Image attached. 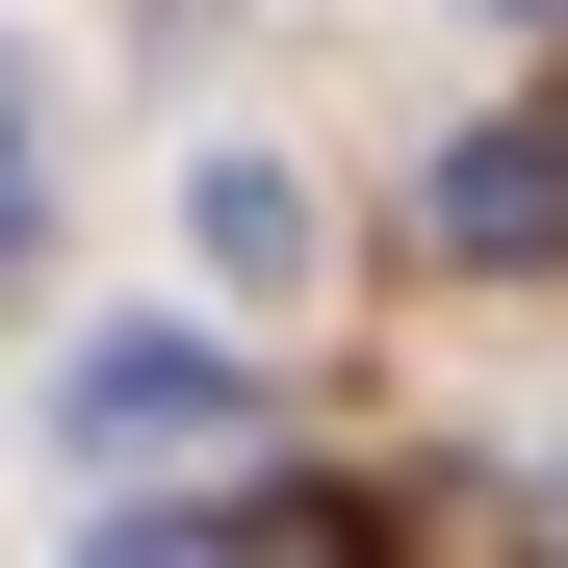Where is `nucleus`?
Masks as SVG:
<instances>
[{"mask_svg":"<svg viewBox=\"0 0 568 568\" xmlns=\"http://www.w3.org/2000/svg\"><path fill=\"white\" fill-rule=\"evenodd\" d=\"M233 414H258V362H233V336H78V439H104V465L233 439Z\"/></svg>","mask_w":568,"mask_h":568,"instance_id":"1","label":"nucleus"},{"mask_svg":"<svg viewBox=\"0 0 568 568\" xmlns=\"http://www.w3.org/2000/svg\"><path fill=\"white\" fill-rule=\"evenodd\" d=\"M439 258H568V130H465L439 155Z\"/></svg>","mask_w":568,"mask_h":568,"instance_id":"2","label":"nucleus"},{"mask_svg":"<svg viewBox=\"0 0 568 568\" xmlns=\"http://www.w3.org/2000/svg\"><path fill=\"white\" fill-rule=\"evenodd\" d=\"M104 568H388V542H362L336 491H233V517H130Z\"/></svg>","mask_w":568,"mask_h":568,"instance_id":"3","label":"nucleus"},{"mask_svg":"<svg viewBox=\"0 0 568 568\" xmlns=\"http://www.w3.org/2000/svg\"><path fill=\"white\" fill-rule=\"evenodd\" d=\"M207 258L233 284H311V181H284V155H207Z\"/></svg>","mask_w":568,"mask_h":568,"instance_id":"4","label":"nucleus"},{"mask_svg":"<svg viewBox=\"0 0 568 568\" xmlns=\"http://www.w3.org/2000/svg\"><path fill=\"white\" fill-rule=\"evenodd\" d=\"M52 233V155H27V78H0V258Z\"/></svg>","mask_w":568,"mask_h":568,"instance_id":"5","label":"nucleus"},{"mask_svg":"<svg viewBox=\"0 0 568 568\" xmlns=\"http://www.w3.org/2000/svg\"><path fill=\"white\" fill-rule=\"evenodd\" d=\"M517 27H568V0H517Z\"/></svg>","mask_w":568,"mask_h":568,"instance_id":"6","label":"nucleus"}]
</instances>
